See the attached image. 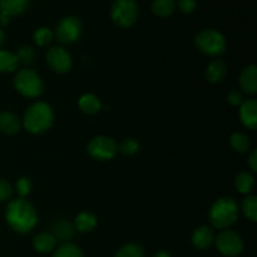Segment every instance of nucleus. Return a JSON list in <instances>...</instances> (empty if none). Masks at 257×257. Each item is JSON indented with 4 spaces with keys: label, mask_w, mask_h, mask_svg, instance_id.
<instances>
[{
    "label": "nucleus",
    "mask_w": 257,
    "mask_h": 257,
    "mask_svg": "<svg viewBox=\"0 0 257 257\" xmlns=\"http://www.w3.org/2000/svg\"><path fill=\"white\" fill-rule=\"evenodd\" d=\"M5 220L12 230L18 233H28L37 226L38 212L25 198L12 200L5 210Z\"/></svg>",
    "instance_id": "1"
},
{
    "label": "nucleus",
    "mask_w": 257,
    "mask_h": 257,
    "mask_svg": "<svg viewBox=\"0 0 257 257\" xmlns=\"http://www.w3.org/2000/svg\"><path fill=\"white\" fill-rule=\"evenodd\" d=\"M54 123V112L45 102H35L25 110L22 124L30 135H42L52 128Z\"/></svg>",
    "instance_id": "2"
},
{
    "label": "nucleus",
    "mask_w": 257,
    "mask_h": 257,
    "mask_svg": "<svg viewBox=\"0 0 257 257\" xmlns=\"http://www.w3.org/2000/svg\"><path fill=\"white\" fill-rule=\"evenodd\" d=\"M238 213L240 208L232 197H221L211 206L208 220L215 228L226 230L238 220Z\"/></svg>",
    "instance_id": "3"
},
{
    "label": "nucleus",
    "mask_w": 257,
    "mask_h": 257,
    "mask_svg": "<svg viewBox=\"0 0 257 257\" xmlns=\"http://www.w3.org/2000/svg\"><path fill=\"white\" fill-rule=\"evenodd\" d=\"M13 83L17 92L23 97L38 98L44 92V82L40 75L30 68L18 70Z\"/></svg>",
    "instance_id": "4"
},
{
    "label": "nucleus",
    "mask_w": 257,
    "mask_h": 257,
    "mask_svg": "<svg viewBox=\"0 0 257 257\" xmlns=\"http://www.w3.org/2000/svg\"><path fill=\"white\" fill-rule=\"evenodd\" d=\"M195 45L201 53L208 57L223 54L227 47L225 35L216 29H203L195 37Z\"/></svg>",
    "instance_id": "5"
},
{
    "label": "nucleus",
    "mask_w": 257,
    "mask_h": 257,
    "mask_svg": "<svg viewBox=\"0 0 257 257\" xmlns=\"http://www.w3.org/2000/svg\"><path fill=\"white\" fill-rule=\"evenodd\" d=\"M140 8L135 0H114L110 8L112 22L119 28H130L137 22Z\"/></svg>",
    "instance_id": "6"
},
{
    "label": "nucleus",
    "mask_w": 257,
    "mask_h": 257,
    "mask_svg": "<svg viewBox=\"0 0 257 257\" xmlns=\"http://www.w3.org/2000/svg\"><path fill=\"white\" fill-rule=\"evenodd\" d=\"M82 32L83 24L79 18L74 17V15H68L59 20L53 33L58 42L62 44H73L79 39Z\"/></svg>",
    "instance_id": "7"
},
{
    "label": "nucleus",
    "mask_w": 257,
    "mask_h": 257,
    "mask_svg": "<svg viewBox=\"0 0 257 257\" xmlns=\"http://www.w3.org/2000/svg\"><path fill=\"white\" fill-rule=\"evenodd\" d=\"M87 152L97 161H109L118 153V143L108 136H97L88 142Z\"/></svg>",
    "instance_id": "8"
},
{
    "label": "nucleus",
    "mask_w": 257,
    "mask_h": 257,
    "mask_svg": "<svg viewBox=\"0 0 257 257\" xmlns=\"http://www.w3.org/2000/svg\"><path fill=\"white\" fill-rule=\"evenodd\" d=\"M217 250L228 257L238 256L243 250V241L237 232L232 230H223L215 237Z\"/></svg>",
    "instance_id": "9"
},
{
    "label": "nucleus",
    "mask_w": 257,
    "mask_h": 257,
    "mask_svg": "<svg viewBox=\"0 0 257 257\" xmlns=\"http://www.w3.org/2000/svg\"><path fill=\"white\" fill-rule=\"evenodd\" d=\"M47 63L53 72L58 74H65L70 72L73 67V59L70 53L65 48L57 45L48 50Z\"/></svg>",
    "instance_id": "10"
},
{
    "label": "nucleus",
    "mask_w": 257,
    "mask_h": 257,
    "mask_svg": "<svg viewBox=\"0 0 257 257\" xmlns=\"http://www.w3.org/2000/svg\"><path fill=\"white\" fill-rule=\"evenodd\" d=\"M240 119L246 128L255 131L257 128V102L256 99L243 100L240 105Z\"/></svg>",
    "instance_id": "11"
},
{
    "label": "nucleus",
    "mask_w": 257,
    "mask_h": 257,
    "mask_svg": "<svg viewBox=\"0 0 257 257\" xmlns=\"http://www.w3.org/2000/svg\"><path fill=\"white\" fill-rule=\"evenodd\" d=\"M215 232L208 226H200L192 233V243L196 248L207 250L215 242Z\"/></svg>",
    "instance_id": "12"
},
{
    "label": "nucleus",
    "mask_w": 257,
    "mask_h": 257,
    "mask_svg": "<svg viewBox=\"0 0 257 257\" xmlns=\"http://www.w3.org/2000/svg\"><path fill=\"white\" fill-rule=\"evenodd\" d=\"M240 87L246 94L253 95L257 93V68L256 65H247L240 74Z\"/></svg>",
    "instance_id": "13"
},
{
    "label": "nucleus",
    "mask_w": 257,
    "mask_h": 257,
    "mask_svg": "<svg viewBox=\"0 0 257 257\" xmlns=\"http://www.w3.org/2000/svg\"><path fill=\"white\" fill-rule=\"evenodd\" d=\"M22 119L17 114L12 112L0 113V132L8 136L17 135L22 130Z\"/></svg>",
    "instance_id": "14"
},
{
    "label": "nucleus",
    "mask_w": 257,
    "mask_h": 257,
    "mask_svg": "<svg viewBox=\"0 0 257 257\" xmlns=\"http://www.w3.org/2000/svg\"><path fill=\"white\" fill-rule=\"evenodd\" d=\"M226 75H227V65L221 59L212 60L206 69V79L213 84L222 82Z\"/></svg>",
    "instance_id": "15"
},
{
    "label": "nucleus",
    "mask_w": 257,
    "mask_h": 257,
    "mask_svg": "<svg viewBox=\"0 0 257 257\" xmlns=\"http://www.w3.org/2000/svg\"><path fill=\"white\" fill-rule=\"evenodd\" d=\"M29 7V0H0V13L9 18L22 15Z\"/></svg>",
    "instance_id": "16"
},
{
    "label": "nucleus",
    "mask_w": 257,
    "mask_h": 257,
    "mask_svg": "<svg viewBox=\"0 0 257 257\" xmlns=\"http://www.w3.org/2000/svg\"><path fill=\"white\" fill-rule=\"evenodd\" d=\"M33 246L40 253L52 252L57 246V240L49 232H40L33 240Z\"/></svg>",
    "instance_id": "17"
},
{
    "label": "nucleus",
    "mask_w": 257,
    "mask_h": 257,
    "mask_svg": "<svg viewBox=\"0 0 257 257\" xmlns=\"http://www.w3.org/2000/svg\"><path fill=\"white\" fill-rule=\"evenodd\" d=\"M78 105H79L80 110L85 114H97L102 108V103L97 95L92 94V93H87L83 94L78 100Z\"/></svg>",
    "instance_id": "18"
},
{
    "label": "nucleus",
    "mask_w": 257,
    "mask_h": 257,
    "mask_svg": "<svg viewBox=\"0 0 257 257\" xmlns=\"http://www.w3.org/2000/svg\"><path fill=\"white\" fill-rule=\"evenodd\" d=\"M97 216L92 212H80L74 220V228L79 232H90L97 227Z\"/></svg>",
    "instance_id": "19"
},
{
    "label": "nucleus",
    "mask_w": 257,
    "mask_h": 257,
    "mask_svg": "<svg viewBox=\"0 0 257 257\" xmlns=\"http://www.w3.org/2000/svg\"><path fill=\"white\" fill-rule=\"evenodd\" d=\"M52 230V235L54 236L55 240H59L62 242H68L74 236L75 228L68 221H58V222L53 225Z\"/></svg>",
    "instance_id": "20"
},
{
    "label": "nucleus",
    "mask_w": 257,
    "mask_h": 257,
    "mask_svg": "<svg viewBox=\"0 0 257 257\" xmlns=\"http://www.w3.org/2000/svg\"><path fill=\"white\" fill-rule=\"evenodd\" d=\"M235 187L242 195H250L255 187V177L247 171H242L236 176Z\"/></svg>",
    "instance_id": "21"
},
{
    "label": "nucleus",
    "mask_w": 257,
    "mask_h": 257,
    "mask_svg": "<svg viewBox=\"0 0 257 257\" xmlns=\"http://www.w3.org/2000/svg\"><path fill=\"white\" fill-rule=\"evenodd\" d=\"M176 0H153L152 12L160 18H168L175 13Z\"/></svg>",
    "instance_id": "22"
},
{
    "label": "nucleus",
    "mask_w": 257,
    "mask_h": 257,
    "mask_svg": "<svg viewBox=\"0 0 257 257\" xmlns=\"http://www.w3.org/2000/svg\"><path fill=\"white\" fill-rule=\"evenodd\" d=\"M18 67H19V60L15 53L0 49V72L13 73L18 69Z\"/></svg>",
    "instance_id": "23"
},
{
    "label": "nucleus",
    "mask_w": 257,
    "mask_h": 257,
    "mask_svg": "<svg viewBox=\"0 0 257 257\" xmlns=\"http://www.w3.org/2000/svg\"><path fill=\"white\" fill-rule=\"evenodd\" d=\"M230 145L237 153H246L250 150V138L241 132H235L230 138Z\"/></svg>",
    "instance_id": "24"
},
{
    "label": "nucleus",
    "mask_w": 257,
    "mask_h": 257,
    "mask_svg": "<svg viewBox=\"0 0 257 257\" xmlns=\"http://www.w3.org/2000/svg\"><path fill=\"white\" fill-rule=\"evenodd\" d=\"M54 39V33L47 27H40L33 34V40L38 47H47Z\"/></svg>",
    "instance_id": "25"
},
{
    "label": "nucleus",
    "mask_w": 257,
    "mask_h": 257,
    "mask_svg": "<svg viewBox=\"0 0 257 257\" xmlns=\"http://www.w3.org/2000/svg\"><path fill=\"white\" fill-rule=\"evenodd\" d=\"M52 257H84V255H83V251L77 245L64 242L54 251Z\"/></svg>",
    "instance_id": "26"
},
{
    "label": "nucleus",
    "mask_w": 257,
    "mask_h": 257,
    "mask_svg": "<svg viewBox=\"0 0 257 257\" xmlns=\"http://www.w3.org/2000/svg\"><path fill=\"white\" fill-rule=\"evenodd\" d=\"M242 212L246 217L252 222L257 221V197L247 195V197L242 201Z\"/></svg>",
    "instance_id": "27"
},
{
    "label": "nucleus",
    "mask_w": 257,
    "mask_h": 257,
    "mask_svg": "<svg viewBox=\"0 0 257 257\" xmlns=\"http://www.w3.org/2000/svg\"><path fill=\"white\" fill-rule=\"evenodd\" d=\"M114 257H145V251L138 243H127L117 251Z\"/></svg>",
    "instance_id": "28"
},
{
    "label": "nucleus",
    "mask_w": 257,
    "mask_h": 257,
    "mask_svg": "<svg viewBox=\"0 0 257 257\" xmlns=\"http://www.w3.org/2000/svg\"><path fill=\"white\" fill-rule=\"evenodd\" d=\"M140 151V143L135 138H124L118 145V152L124 156H133Z\"/></svg>",
    "instance_id": "29"
},
{
    "label": "nucleus",
    "mask_w": 257,
    "mask_h": 257,
    "mask_svg": "<svg viewBox=\"0 0 257 257\" xmlns=\"http://www.w3.org/2000/svg\"><path fill=\"white\" fill-rule=\"evenodd\" d=\"M15 55H17L18 60H19V64L22 63V64L28 65L30 63H33V60H34L35 52L33 49V47H30V45H22L18 49V52L15 53Z\"/></svg>",
    "instance_id": "30"
},
{
    "label": "nucleus",
    "mask_w": 257,
    "mask_h": 257,
    "mask_svg": "<svg viewBox=\"0 0 257 257\" xmlns=\"http://www.w3.org/2000/svg\"><path fill=\"white\" fill-rule=\"evenodd\" d=\"M32 181H30L29 177H20L19 180L15 183V190H17V193L19 195V198H27L28 196L32 192Z\"/></svg>",
    "instance_id": "31"
},
{
    "label": "nucleus",
    "mask_w": 257,
    "mask_h": 257,
    "mask_svg": "<svg viewBox=\"0 0 257 257\" xmlns=\"http://www.w3.org/2000/svg\"><path fill=\"white\" fill-rule=\"evenodd\" d=\"M13 196V187L7 180L0 178V202L8 201Z\"/></svg>",
    "instance_id": "32"
},
{
    "label": "nucleus",
    "mask_w": 257,
    "mask_h": 257,
    "mask_svg": "<svg viewBox=\"0 0 257 257\" xmlns=\"http://www.w3.org/2000/svg\"><path fill=\"white\" fill-rule=\"evenodd\" d=\"M176 5H178L183 14H191V13L195 12L197 3H196V0H178Z\"/></svg>",
    "instance_id": "33"
},
{
    "label": "nucleus",
    "mask_w": 257,
    "mask_h": 257,
    "mask_svg": "<svg viewBox=\"0 0 257 257\" xmlns=\"http://www.w3.org/2000/svg\"><path fill=\"white\" fill-rule=\"evenodd\" d=\"M243 95L240 90L237 89H232L228 92L227 94V102L230 103L231 105H235V107H240L241 104L243 103Z\"/></svg>",
    "instance_id": "34"
},
{
    "label": "nucleus",
    "mask_w": 257,
    "mask_h": 257,
    "mask_svg": "<svg viewBox=\"0 0 257 257\" xmlns=\"http://www.w3.org/2000/svg\"><path fill=\"white\" fill-rule=\"evenodd\" d=\"M248 166L253 172L257 171V150H252V152L248 156Z\"/></svg>",
    "instance_id": "35"
},
{
    "label": "nucleus",
    "mask_w": 257,
    "mask_h": 257,
    "mask_svg": "<svg viewBox=\"0 0 257 257\" xmlns=\"http://www.w3.org/2000/svg\"><path fill=\"white\" fill-rule=\"evenodd\" d=\"M10 22V18L8 17V15L3 14V13H0V28L2 27H7L8 24H9Z\"/></svg>",
    "instance_id": "36"
},
{
    "label": "nucleus",
    "mask_w": 257,
    "mask_h": 257,
    "mask_svg": "<svg viewBox=\"0 0 257 257\" xmlns=\"http://www.w3.org/2000/svg\"><path fill=\"white\" fill-rule=\"evenodd\" d=\"M153 257H171L170 253L167 252V251H158L157 253H155V256Z\"/></svg>",
    "instance_id": "37"
},
{
    "label": "nucleus",
    "mask_w": 257,
    "mask_h": 257,
    "mask_svg": "<svg viewBox=\"0 0 257 257\" xmlns=\"http://www.w3.org/2000/svg\"><path fill=\"white\" fill-rule=\"evenodd\" d=\"M4 43H5V33H4V30L0 28V48L4 45Z\"/></svg>",
    "instance_id": "38"
}]
</instances>
